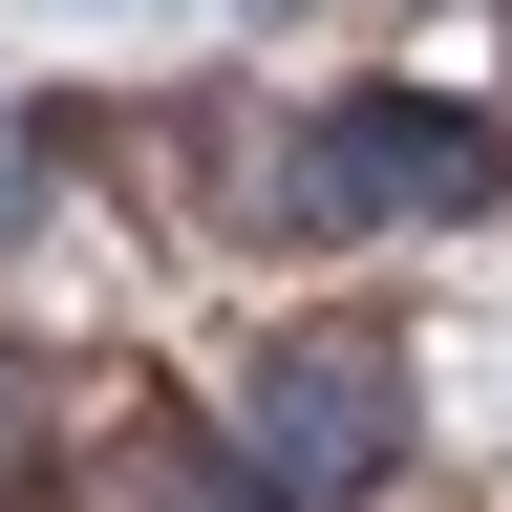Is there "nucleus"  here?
Instances as JSON below:
<instances>
[{"instance_id":"1","label":"nucleus","mask_w":512,"mask_h":512,"mask_svg":"<svg viewBox=\"0 0 512 512\" xmlns=\"http://www.w3.org/2000/svg\"><path fill=\"white\" fill-rule=\"evenodd\" d=\"M384 448H406V342H384V320H278L256 384H235V470H256V512H363Z\"/></svg>"},{"instance_id":"2","label":"nucleus","mask_w":512,"mask_h":512,"mask_svg":"<svg viewBox=\"0 0 512 512\" xmlns=\"http://www.w3.org/2000/svg\"><path fill=\"white\" fill-rule=\"evenodd\" d=\"M470 192H512V150H491L470 107H406V86L299 150V214H470Z\"/></svg>"},{"instance_id":"3","label":"nucleus","mask_w":512,"mask_h":512,"mask_svg":"<svg viewBox=\"0 0 512 512\" xmlns=\"http://www.w3.org/2000/svg\"><path fill=\"white\" fill-rule=\"evenodd\" d=\"M0 512H43V448H22V406H0Z\"/></svg>"}]
</instances>
